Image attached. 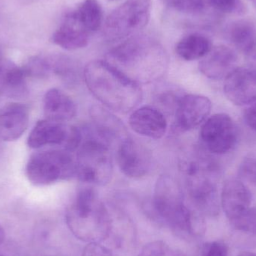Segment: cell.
I'll return each instance as SVG.
<instances>
[{
    "label": "cell",
    "instance_id": "20",
    "mask_svg": "<svg viewBox=\"0 0 256 256\" xmlns=\"http://www.w3.org/2000/svg\"><path fill=\"white\" fill-rule=\"evenodd\" d=\"M44 114L46 120L64 123L74 118L76 106L66 93L58 88H51L44 98Z\"/></svg>",
    "mask_w": 256,
    "mask_h": 256
},
{
    "label": "cell",
    "instance_id": "9",
    "mask_svg": "<svg viewBox=\"0 0 256 256\" xmlns=\"http://www.w3.org/2000/svg\"><path fill=\"white\" fill-rule=\"evenodd\" d=\"M238 131L232 118L224 114H215L202 126L200 137L206 148L215 154H225L236 146Z\"/></svg>",
    "mask_w": 256,
    "mask_h": 256
},
{
    "label": "cell",
    "instance_id": "23",
    "mask_svg": "<svg viewBox=\"0 0 256 256\" xmlns=\"http://www.w3.org/2000/svg\"><path fill=\"white\" fill-rule=\"evenodd\" d=\"M212 49V43L204 34L192 33L185 36L176 45L178 55L186 60L194 61L206 56Z\"/></svg>",
    "mask_w": 256,
    "mask_h": 256
},
{
    "label": "cell",
    "instance_id": "24",
    "mask_svg": "<svg viewBox=\"0 0 256 256\" xmlns=\"http://www.w3.org/2000/svg\"><path fill=\"white\" fill-rule=\"evenodd\" d=\"M74 10L91 32H96L103 24V10L98 0H84Z\"/></svg>",
    "mask_w": 256,
    "mask_h": 256
},
{
    "label": "cell",
    "instance_id": "11",
    "mask_svg": "<svg viewBox=\"0 0 256 256\" xmlns=\"http://www.w3.org/2000/svg\"><path fill=\"white\" fill-rule=\"evenodd\" d=\"M117 162L122 172L127 177L140 178L150 171L152 152L142 143L128 137L118 146Z\"/></svg>",
    "mask_w": 256,
    "mask_h": 256
},
{
    "label": "cell",
    "instance_id": "3",
    "mask_svg": "<svg viewBox=\"0 0 256 256\" xmlns=\"http://www.w3.org/2000/svg\"><path fill=\"white\" fill-rule=\"evenodd\" d=\"M66 222L75 237L88 244L102 243L112 230L110 214L91 188L78 192L66 214Z\"/></svg>",
    "mask_w": 256,
    "mask_h": 256
},
{
    "label": "cell",
    "instance_id": "1",
    "mask_svg": "<svg viewBox=\"0 0 256 256\" xmlns=\"http://www.w3.org/2000/svg\"><path fill=\"white\" fill-rule=\"evenodd\" d=\"M106 61L138 84L160 79L168 66L164 46L147 34H136L123 40L110 51Z\"/></svg>",
    "mask_w": 256,
    "mask_h": 256
},
{
    "label": "cell",
    "instance_id": "17",
    "mask_svg": "<svg viewBox=\"0 0 256 256\" xmlns=\"http://www.w3.org/2000/svg\"><path fill=\"white\" fill-rule=\"evenodd\" d=\"M30 110L24 104L10 103L0 108V140L12 142L18 140L26 130Z\"/></svg>",
    "mask_w": 256,
    "mask_h": 256
},
{
    "label": "cell",
    "instance_id": "30",
    "mask_svg": "<svg viewBox=\"0 0 256 256\" xmlns=\"http://www.w3.org/2000/svg\"><path fill=\"white\" fill-rule=\"evenodd\" d=\"M138 256H179L162 240L150 242L143 246Z\"/></svg>",
    "mask_w": 256,
    "mask_h": 256
},
{
    "label": "cell",
    "instance_id": "35",
    "mask_svg": "<svg viewBox=\"0 0 256 256\" xmlns=\"http://www.w3.org/2000/svg\"><path fill=\"white\" fill-rule=\"evenodd\" d=\"M4 239V232L2 226L0 225V245L3 243Z\"/></svg>",
    "mask_w": 256,
    "mask_h": 256
},
{
    "label": "cell",
    "instance_id": "14",
    "mask_svg": "<svg viewBox=\"0 0 256 256\" xmlns=\"http://www.w3.org/2000/svg\"><path fill=\"white\" fill-rule=\"evenodd\" d=\"M224 93L238 106L250 104L256 100V70L248 66L237 68L225 79Z\"/></svg>",
    "mask_w": 256,
    "mask_h": 256
},
{
    "label": "cell",
    "instance_id": "8",
    "mask_svg": "<svg viewBox=\"0 0 256 256\" xmlns=\"http://www.w3.org/2000/svg\"><path fill=\"white\" fill-rule=\"evenodd\" d=\"M82 138L79 128L46 118L38 122L32 130L28 137V146L34 149L46 146H60L62 149L72 153L79 148Z\"/></svg>",
    "mask_w": 256,
    "mask_h": 256
},
{
    "label": "cell",
    "instance_id": "38",
    "mask_svg": "<svg viewBox=\"0 0 256 256\" xmlns=\"http://www.w3.org/2000/svg\"><path fill=\"white\" fill-rule=\"evenodd\" d=\"M252 2H254V3L256 2V0H252Z\"/></svg>",
    "mask_w": 256,
    "mask_h": 256
},
{
    "label": "cell",
    "instance_id": "7",
    "mask_svg": "<svg viewBox=\"0 0 256 256\" xmlns=\"http://www.w3.org/2000/svg\"><path fill=\"white\" fill-rule=\"evenodd\" d=\"M110 149L97 140L86 138L78 148L75 159L78 180L100 186L109 183L114 172Z\"/></svg>",
    "mask_w": 256,
    "mask_h": 256
},
{
    "label": "cell",
    "instance_id": "10",
    "mask_svg": "<svg viewBox=\"0 0 256 256\" xmlns=\"http://www.w3.org/2000/svg\"><path fill=\"white\" fill-rule=\"evenodd\" d=\"M92 124L86 134V138H92L103 143L110 148L116 144L120 146L128 138L124 124L109 111L98 106L92 108Z\"/></svg>",
    "mask_w": 256,
    "mask_h": 256
},
{
    "label": "cell",
    "instance_id": "33",
    "mask_svg": "<svg viewBox=\"0 0 256 256\" xmlns=\"http://www.w3.org/2000/svg\"><path fill=\"white\" fill-rule=\"evenodd\" d=\"M244 120L246 126L256 132V100L244 110Z\"/></svg>",
    "mask_w": 256,
    "mask_h": 256
},
{
    "label": "cell",
    "instance_id": "2",
    "mask_svg": "<svg viewBox=\"0 0 256 256\" xmlns=\"http://www.w3.org/2000/svg\"><path fill=\"white\" fill-rule=\"evenodd\" d=\"M84 78L92 94L114 112L127 114L142 100L140 84L124 76L106 60L90 62L84 70Z\"/></svg>",
    "mask_w": 256,
    "mask_h": 256
},
{
    "label": "cell",
    "instance_id": "6",
    "mask_svg": "<svg viewBox=\"0 0 256 256\" xmlns=\"http://www.w3.org/2000/svg\"><path fill=\"white\" fill-rule=\"evenodd\" d=\"M186 172L188 192L197 212L208 216L218 214L220 201L216 167L209 162H192Z\"/></svg>",
    "mask_w": 256,
    "mask_h": 256
},
{
    "label": "cell",
    "instance_id": "22",
    "mask_svg": "<svg viewBox=\"0 0 256 256\" xmlns=\"http://www.w3.org/2000/svg\"><path fill=\"white\" fill-rule=\"evenodd\" d=\"M227 40L236 48L246 54L256 45V27L246 20L234 21L225 30Z\"/></svg>",
    "mask_w": 256,
    "mask_h": 256
},
{
    "label": "cell",
    "instance_id": "26",
    "mask_svg": "<svg viewBox=\"0 0 256 256\" xmlns=\"http://www.w3.org/2000/svg\"><path fill=\"white\" fill-rule=\"evenodd\" d=\"M230 222L234 230L254 236L256 233V208H250L237 218L230 220Z\"/></svg>",
    "mask_w": 256,
    "mask_h": 256
},
{
    "label": "cell",
    "instance_id": "19",
    "mask_svg": "<svg viewBox=\"0 0 256 256\" xmlns=\"http://www.w3.org/2000/svg\"><path fill=\"white\" fill-rule=\"evenodd\" d=\"M251 202L252 194L242 180L230 179L224 183L221 192L220 204L230 220L251 208Z\"/></svg>",
    "mask_w": 256,
    "mask_h": 256
},
{
    "label": "cell",
    "instance_id": "34",
    "mask_svg": "<svg viewBox=\"0 0 256 256\" xmlns=\"http://www.w3.org/2000/svg\"><path fill=\"white\" fill-rule=\"evenodd\" d=\"M248 61V67L256 70V45L244 54Z\"/></svg>",
    "mask_w": 256,
    "mask_h": 256
},
{
    "label": "cell",
    "instance_id": "39",
    "mask_svg": "<svg viewBox=\"0 0 256 256\" xmlns=\"http://www.w3.org/2000/svg\"><path fill=\"white\" fill-rule=\"evenodd\" d=\"M255 4V6H256V3H255V4Z\"/></svg>",
    "mask_w": 256,
    "mask_h": 256
},
{
    "label": "cell",
    "instance_id": "16",
    "mask_svg": "<svg viewBox=\"0 0 256 256\" xmlns=\"http://www.w3.org/2000/svg\"><path fill=\"white\" fill-rule=\"evenodd\" d=\"M238 68V56L232 48L221 45L212 48L198 64L200 72L209 79H226Z\"/></svg>",
    "mask_w": 256,
    "mask_h": 256
},
{
    "label": "cell",
    "instance_id": "4",
    "mask_svg": "<svg viewBox=\"0 0 256 256\" xmlns=\"http://www.w3.org/2000/svg\"><path fill=\"white\" fill-rule=\"evenodd\" d=\"M150 9L152 0H126L105 20L104 38L114 43L138 34L148 22Z\"/></svg>",
    "mask_w": 256,
    "mask_h": 256
},
{
    "label": "cell",
    "instance_id": "36",
    "mask_svg": "<svg viewBox=\"0 0 256 256\" xmlns=\"http://www.w3.org/2000/svg\"><path fill=\"white\" fill-rule=\"evenodd\" d=\"M238 256H256V254L252 252H243Z\"/></svg>",
    "mask_w": 256,
    "mask_h": 256
},
{
    "label": "cell",
    "instance_id": "37",
    "mask_svg": "<svg viewBox=\"0 0 256 256\" xmlns=\"http://www.w3.org/2000/svg\"><path fill=\"white\" fill-rule=\"evenodd\" d=\"M254 238H255V240H256V233L255 234H254Z\"/></svg>",
    "mask_w": 256,
    "mask_h": 256
},
{
    "label": "cell",
    "instance_id": "40",
    "mask_svg": "<svg viewBox=\"0 0 256 256\" xmlns=\"http://www.w3.org/2000/svg\"><path fill=\"white\" fill-rule=\"evenodd\" d=\"M0 256H1V255H0Z\"/></svg>",
    "mask_w": 256,
    "mask_h": 256
},
{
    "label": "cell",
    "instance_id": "12",
    "mask_svg": "<svg viewBox=\"0 0 256 256\" xmlns=\"http://www.w3.org/2000/svg\"><path fill=\"white\" fill-rule=\"evenodd\" d=\"M178 182L170 176H161L156 180L153 207L158 216L168 224L184 206Z\"/></svg>",
    "mask_w": 256,
    "mask_h": 256
},
{
    "label": "cell",
    "instance_id": "13",
    "mask_svg": "<svg viewBox=\"0 0 256 256\" xmlns=\"http://www.w3.org/2000/svg\"><path fill=\"white\" fill-rule=\"evenodd\" d=\"M212 109V102L204 96H182L174 110L176 127L180 131L195 129L208 118Z\"/></svg>",
    "mask_w": 256,
    "mask_h": 256
},
{
    "label": "cell",
    "instance_id": "21",
    "mask_svg": "<svg viewBox=\"0 0 256 256\" xmlns=\"http://www.w3.org/2000/svg\"><path fill=\"white\" fill-rule=\"evenodd\" d=\"M26 76L22 68L6 60H0V93L12 98L25 97L28 93Z\"/></svg>",
    "mask_w": 256,
    "mask_h": 256
},
{
    "label": "cell",
    "instance_id": "15",
    "mask_svg": "<svg viewBox=\"0 0 256 256\" xmlns=\"http://www.w3.org/2000/svg\"><path fill=\"white\" fill-rule=\"evenodd\" d=\"M92 34V32L86 28L74 10L66 15L61 25L52 34V40L63 49L75 50L86 48Z\"/></svg>",
    "mask_w": 256,
    "mask_h": 256
},
{
    "label": "cell",
    "instance_id": "29",
    "mask_svg": "<svg viewBox=\"0 0 256 256\" xmlns=\"http://www.w3.org/2000/svg\"><path fill=\"white\" fill-rule=\"evenodd\" d=\"M238 174L242 180L256 186V158L250 155L245 156L239 164Z\"/></svg>",
    "mask_w": 256,
    "mask_h": 256
},
{
    "label": "cell",
    "instance_id": "25",
    "mask_svg": "<svg viewBox=\"0 0 256 256\" xmlns=\"http://www.w3.org/2000/svg\"><path fill=\"white\" fill-rule=\"evenodd\" d=\"M171 7L182 13L196 14L212 8V0H166Z\"/></svg>",
    "mask_w": 256,
    "mask_h": 256
},
{
    "label": "cell",
    "instance_id": "5",
    "mask_svg": "<svg viewBox=\"0 0 256 256\" xmlns=\"http://www.w3.org/2000/svg\"><path fill=\"white\" fill-rule=\"evenodd\" d=\"M26 173L36 186H46L76 177V160L64 149L34 154L27 162Z\"/></svg>",
    "mask_w": 256,
    "mask_h": 256
},
{
    "label": "cell",
    "instance_id": "27",
    "mask_svg": "<svg viewBox=\"0 0 256 256\" xmlns=\"http://www.w3.org/2000/svg\"><path fill=\"white\" fill-rule=\"evenodd\" d=\"M26 78L44 79L48 78L52 70L48 58L34 57L28 60V62L22 67Z\"/></svg>",
    "mask_w": 256,
    "mask_h": 256
},
{
    "label": "cell",
    "instance_id": "32",
    "mask_svg": "<svg viewBox=\"0 0 256 256\" xmlns=\"http://www.w3.org/2000/svg\"><path fill=\"white\" fill-rule=\"evenodd\" d=\"M82 256H112V252L100 243H90L82 252Z\"/></svg>",
    "mask_w": 256,
    "mask_h": 256
},
{
    "label": "cell",
    "instance_id": "18",
    "mask_svg": "<svg viewBox=\"0 0 256 256\" xmlns=\"http://www.w3.org/2000/svg\"><path fill=\"white\" fill-rule=\"evenodd\" d=\"M129 124L136 134L150 138H162L167 130L165 116L158 108L144 106L132 112Z\"/></svg>",
    "mask_w": 256,
    "mask_h": 256
},
{
    "label": "cell",
    "instance_id": "31",
    "mask_svg": "<svg viewBox=\"0 0 256 256\" xmlns=\"http://www.w3.org/2000/svg\"><path fill=\"white\" fill-rule=\"evenodd\" d=\"M201 256H230V250L224 242H208L202 246Z\"/></svg>",
    "mask_w": 256,
    "mask_h": 256
},
{
    "label": "cell",
    "instance_id": "28",
    "mask_svg": "<svg viewBox=\"0 0 256 256\" xmlns=\"http://www.w3.org/2000/svg\"><path fill=\"white\" fill-rule=\"evenodd\" d=\"M212 8L221 13L242 15L246 7L242 0H212Z\"/></svg>",
    "mask_w": 256,
    "mask_h": 256
}]
</instances>
